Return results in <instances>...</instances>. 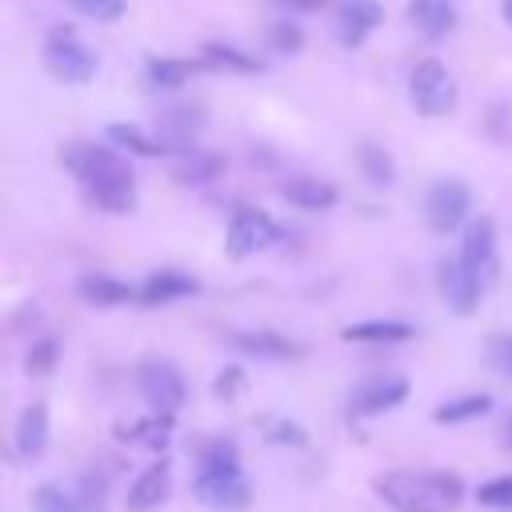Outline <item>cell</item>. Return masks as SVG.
Instances as JSON below:
<instances>
[{"instance_id":"cell-27","label":"cell","mask_w":512,"mask_h":512,"mask_svg":"<svg viewBox=\"0 0 512 512\" xmlns=\"http://www.w3.org/2000/svg\"><path fill=\"white\" fill-rule=\"evenodd\" d=\"M204 60H212L216 68H232V72H264V64L232 44H204Z\"/></svg>"},{"instance_id":"cell-24","label":"cell","mask_w":512,"mask_h":512,"mask_svg":"<svg viewBox=\"0 0 512 512\" xmlns=\"http://www.w3.org/2000/svg\"><path fill=\"white\" fill-rule=\"evenodd\" d=\"M108 140H116L120 148H128L136 156H176L164 140L144 136V128H136V124H108Z\"/></svg>"},{"instance_id":"cell-5","label":"cell","mask_w":512,"mask_h":512,"mask_svg":"<svg viewBox=\"0 0 512 512\" xmlns=\"http://www.w3.org/2000/svg\"><path fill=\"white\" fill-rule=\"evenodd\" d=\"M136 388H140V396H144L156 412H168V416H172V412L184 404V396H188L184 372H180L172 360H164V356L140 360V368H136Z\"/></svg>"},{"instance_id":"cell-31","label":"cell","mask_w":512,"mask_h":512,"mask_svg":"<svg viewBox=\"0 0 512 512\" xmlns=\"http://www.w3.org/2000/svg\"><path fill=\"white\" fill-rule=\"evenodd\" d=\"M68 4L92 20H120L124 16V0H68Z\"/></svg>"},{"instance_id":"cell-8","label":"cell","mask_w":512,"mask_h":512,"mask_svg":"<svg viewBox=\"0 0 512 512\" xmlns=\"http://www.w3.org/2000/svg\"><path fill=\"white\" fill-rule=\"evenodd\" d=\"M460 260L464 268L488 288L500 272V260H496V228L488 216H476L468 228H464V240H460Z\"/></svg>"},{"instance_id":"cell-7","label":"cell","mask_w":512,"mask_h":512,"mask_svg":"<svg viewBox=\"0 0 512 512\" xmlns=\"http://www.w3.org/2000/svg\"><path fill=\"white\" fill-rule=\"evenodd\" d=\"M276 240H280V224H276L264 208H240V212L232 216V224H228L224 248H228L232 260H244V256L260 252V248H268V244H276Z\"/></svg>"},{"instance_id":"cell-14","label":"cell","mask_w":512,"mask_h":512,"mask_svg":"<svg viewBox=\"0 0 512 512\" xmlns=\"http://www.w3.org/2000/svg\"><path fill=\"white\" fill-rule=\"evenodd\" d=\"M408 16L424 32V40H444L456 28V4L452 0H412Z\"/></svg>"},{"instance_id":"cell-33","label":"cell","mask_w":512,"mask_h":512,"mask_svg":"<svg viewBox=\"0 0 512 512\" xmlns=\"http://www.w3.org/2000/svg\"><path fill=\"white\" fill-rule=\"evenodd\" d=\"M240 384H244V368H224V372L216 376V384H212V392H216L220 400H236V392H240Z\"/></svg>"},{"instance_id":"cell-15","label":"cell","mask_w":512,"mask_h":512,"mask_svg":"<svg viewBox=\"0 0 512 512\" xmlns=\"http://www.w3.org/2000/svg\"><path fill=\"white\" fill-rule=\"evenodd\" d=\"M200 284L176 268H164V272H152L144 284H140V300L144 304H168V300H180V296H196Z\"/></svg>"},{"instance_id":"cell-21","label":"cell","mask_w":512,"mask_h":512,"mask_svg":"<svg viewBox=\"0 0 512 512\" xmlns=\"http://www.w3.org/2000/svg\"><path fill=\"white\" fill-rule=\"evenodd\" d=\"M228 340H232L240 352H248V356H268V360L300 356V344H292L288 336H276V332H232Z\"/></svg>"},{"instance_id":"cell-1","label":"cell","mask_w":512,"mask_h":512,"mask_svg":"<svg viewBox=\"0 0 512 512\" xmlns=\"http://www.w3.org/2000/svg\"><path fill=\"white\" fill-rule=\"evenodd\" d=\"M64 168L80 180V188L88 192V200L104 212H128L136 204V176H132V164L112 152V148H100V144H88V140H76L60 152Z\"/></svg>"},{"instance_id":"cell-36","label":"cell","mask_w":512,"mask_h":512,"mask_svg":"<svg viewBox=\"0 0 512 512\" xmlns=\"http://www.w3.org/2000/svg\"><path fill=\"white\" fill-rule=\"evenodd\" d=\"M268 436L280 440V444H304V432L296 424H284V420H272V432Z\"/></svg>"},{"instance_id":"cell-30","label":"cell","mask_w":512,"mask_h":512,"mask_svg":"<svg viewBox=\"0 0 512 512\" xmlns=\"http://www.w3.org/2000/svg\"><path fill=\"white\" fill-rule=\"evenodd\" d=\"M476 500L488 508H512V476H496L476 488Z\"/></svg>"},{"instance_id":"cell-9","label":"cell","mask_w":512,"mask_h":512,"mask_svg":"<svg viewBox=\"0 0 512 512\" xmlns=\"http://www.w3.org/2000/svg\"><path fill=\"white\" fill-rule=\"evenodd\" d=\"M436 276H440V296L448 300V308H452V312H460V316H468V312L476 308V300H480L484 284L464 268V260H460V256L440 260Z\"/></svg>"},{"instance_id":"cell-17","label":"cell","mask_w":512,"mask_h":512,"mask_svg":"<svg viewBox=\"0 0 512 512\" xmlns=\"http://www.w3.org/2000/svg\"><path fill=\"white\" fill-rule=\"evenodd\" d=\"M288 204H296V208H308V212H320V208H332L336 204V188L328 184V180H312V176H292V180H284V192H280Z\"/></svg>"},{"instance_id":"cell-39","label":"cell","mask_w":512,"mask_h":512,"mask_svg":"<svg viewBox=\"0 0 512 512\" xmlns=\"http://www.w3.org/2000/svg\"><path fill=\"white\" fill-rule=\"evenodd\" d=\"M504 20L512 24V0H504Z\"/></svg>"},{"instance_id":"cell-35","label":"cell","mask_w":512,"mask_h":512,"mask_svg":"<svg viewBox=\"0 0 512 512\" xmlns=\"http://www.w3.org/2000/svg\"><path fill=\"white\" fill-rule=\"evenodd\" d=\"M488 352H492V364H496L504 376H512V336H496V340L488 344Z\"/></svg>"},{"instance_id":"cell-16","label":"cell","mask_w":512,"mask_h":512,"mask_svg":"<svg viewBox=\"0 0 512 512\" xmlns=\"http://www.w3.org/2000/svg\"><path fill=\"white\" fill-rule=\"evenodd\" d=\"M376 24H380V4L376 0H348L336 12V28H340L344 44H360Z\"/></svg>"},{"instance_id":"cell-20","label":"cell","mask_w":512,"mask_h":512,"mask_svg":"<svg viewBox=\"0 0 512 512\" xmlns=\"http://www.w3.org/2000/svg\"><path fill=\"white\" fill-rule=\"evenodd\" d=\"M168 436H172V416L168 412H156V416H144V420H132V424H116V440L144 444V448H164Z\"/></svg>"},{"instance_id":"cell-3","label":"cell","mask_w":512,"mask_h":512,"mask_svg":"<svg viewBox=\"0 0 512 512\" xmlns=\"http://www.w3.org/2000/svg\"><path fill=\"white\" fill-rule=\"evenodd\" d=\"M44 68L64 84H84L96 76V52L72 28H52L44 36Z\"/></svg>"},{"instance_id":"cell-22","label":"cell","mask_w":512,"mask_h":512,"mask_svg":"<svg viewBox=\"0 0 512 512\" xmlns=\"http://www.w3.org/2000/svg\"><path fill=\"white\" fill-rule=\"evenodd\" d=\"M220 172H224V156H216V152H180L172 160V176L184 184H208Z\"/></svg>"},{"instance_id":"cell-25","label":"cell","mask_w":512,"mask_h":512,"mask_svg":"<svg viewBox=\"0 0 512 512\" xmlns=\"http://www.w3.org/2000/svg\"><path fill=\"white\" fill-rule=\"evenodd\" d=\"M488 408H492V396H484V392H468V396H456V400L440 404V408L432 412V420H436V424H460V420L484 416Z\"/></svg>"},{"instance_id":"cell-37","label":"cell","mask_w":512,"mask_h":512,"mask_svg":"<svg viewBox=\"0 0 512 512\" xmlns=\"http://www.w3.org/2000/svg\"><path fill=\"white\" fill-rule=\"evenodd\" d=\"M280 4L300 8V12H320V8H324V0H280Z\"/></svg>"},{"instance_id":"cell-34","label":"cell","mask_w":512,"mask_h":512,"mask_svg":"<svg viewBox=\"0 0 512 512\" xmlns=\"http://www.w3.org/2000/svg\"><path fill=\"white\" fill-rule=\"evenodd\" d=\"M272 44H276L280 52H296V48L304 44V36H300L296 24H272Z\"/></svg>"},{"instance_id":"cell-19","label":"cell","mask_w":512,"mask_h":512,"mask_svg":"<svg viewBox=\"0 0 512 512\" xmlns=\"http://www.w3.org/2000/svg\"><path fill=\"white\" fill-rule=\"evenodd\" d=\"M340 336L356 344H400V340H412L416 328L404 320H360V324H348Z\"/></svg>"},{"instance_id":"cell-32","label":"cell","mask_w":512,"mask_h":512,"mask_svg":"<svg viewBox=\"0 0 512 512\" xmlns=\"http://www.w3.org/2000/svg\"><path fill=\"white\" fill-rule=\"evenodd\" d=\"M24 364H28V372H36V376L52 372V364H56V340H40V344H32Z\"/></svg>"},{"instance_id":"cell-2","label":"cell","mask_w":512,"mask_h":512,"mask_svg":"<svg viewBox=\"0 0 512 512\" xmlns=\"http://www.w3.org/2000/svg\"><path fill=\"white\" fill-rule=\"evenodd\" d=\"M372 492L396 512H452L464 500V484L452 472H384Z\"/></svg>"},{"instance_id":"cell-10","label":"cell","mask_w":512,"mask_h":512,"mask_svg":"<svg viewBox=\"0 0 512 512\" xmlns=\"http://www.w3.org/2000/svg\"><path fill=\"white\" fill-rule=\"evenodd\" d=\"M168 492H172V464L160 456V460H152V464L128 484L124 508H128V512H152V508H160V504L168 500Z\"/></svg>"},{"instance_id":"cell-13","label":"cell","mask_w":512,"mask_h":512,"mask_svg":"<svg viewBox=\"0 0 512 512\" xmlns=\"http://www.w3.org/2000/svg\"><path fill=\"white\" fill-rule=\"evenodd\" d=\"M76 292L80 300L96 304V308H112V304H128V300H140V288L116 280V276H104V272H88L76 280Z\"/></svg>"},{"instance_id":"cell-23","label":"cell","mask_w":512,"mask_h":512,"mask_svg":"<svg viewBox=\"0 0 512 512\" xmlns=\"http://www.w3.org/2000/svg\"><path fill=\"white\" fill-rule=\"evenodd\" d=\"M196 68H200V64H192V60H176V56H148V60H144L148 80H152L156 88H168V92L184 88L188 76H192Z\"/></svg>"},{"instance_id":"cell-6","label":"cell","mask_w":512,"mask_h":512,"mask_svg":"<svg viewBox=\"0 0 512 512\" xmlns=\"http://www.w3.org/2000/svg\"><path fill=\"white\" fill-rule=\"evenodd\" d=\"M468 208H472V192H468L464 180H452V176H448V180H436V184L424 192V224H428L436 236L456 232V228L464 224Z\"/></svg>"},{"instance_id":"cell-12","label":"cell","mask_w":512,"mask_h":512,"mask_svg":"<svg viewBox=\"0 0 512 512\" xmlns=\"http://www.w3.org/2000/svg\"><path fill=\"white\" fill-rule=\"evenodd\" d=\"M404 396H408V380H400V376L372 380V384H364V388L352 396V416H376V412H388V408H396Z\"/></svg>"},{"instance_id":"cell-28","label":"cell","mask_w":512,"mask_h":512,"mask_svg":"<svg viewBox=\"0 0 512 512\" xmlns=\"http://www.w3.org/2000/svg\"><path fill=\"white\" fill-rule=\"evenodd\" d=\"M240 468V452L232 440H204L200 444V472H228Z\"/></svg>"},{"instance_id":"cell-26","label":"cell","mask_w":512,"mask_h":512,"mask_svg":"<svg viewBox=\"0 0 512 512\" xmlns=\"http://www.w3.org/2000/svg\"><path fill=\"white\" fill-rule=\"evenodd\" d=\"M356 156H360V172H364L372 184H380V188H384V184H392V180H396V164H392V156H388L380 144H360V152H356Z\"/></svg>"},{"instance_id":"cell-29","label":"cell","mask_w":512,"mask_h":512,"mask_svg":"<svg viewBox=\"0 0 512 512\" xmlns=\"http://www.w3.org/2000/svg\"><path fill=\"white\" fill-rule=\"evenodd\" d=\"M32 500H36V512H80L76 496H68V492L56 488V484H40V488L32 492Z\"/></svg>"},{"instance_id":"cell-38","label":"cell","mask_w":512,"mask_h":512,"mask_svg":"<svg viewBox=\"0 0 512 512\" xmlns=\"http://www.w3.org/2000/svg\"><path fill=\"white\" fill-rule=\"evenodd\" d=\"M504 444L512 448V416H508V424H504Z\"/></svg>"},{"instance_id":"cell-4","label":"cell","mask_w":512,"mask_h":512,"mask_svg":"<svg viewBox=\"0 0 512 512\" xmlns=\"http://www.w3.org/2000/svg\"><path fill=\"white\" fill-rule=\"evenodd\" d=\"M408 96H412V108L420 116H444L456 104V84L436 56H424L408 72Z\"/></svg>"},{"instance_id":"cell-18","label":"cell","mask_w":512,"mask_h":512,"mask_svg":"<svg viewBox=\"0 0 512 512\" xmlns=\"http://www.w3.org/2000/svg\"><path fill=\"white\" fill-rule=\"evenodd\" d=\"M44 444H48V408L44 404H28L20 412V420H16V452L24 460H32V456L44 452Z\"/></svg>"},{"instance_id":"cell-11","label":"cell","mask_w":512,"mask_h":512,"mask_svg":"<svg viewBox=\"0 0 512 512\" xmlns=\"http://www.w3.org/2000/svg\"><path fill=\"white\" fill-rule=\"evenodd\" d=\"M196 496L208 508H244L248 504V480L240 468L228 472H196Z\"/></svg>"}]
</instances>
